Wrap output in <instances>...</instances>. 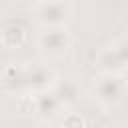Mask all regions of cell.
<instances>
[{
    "label": "cell",
    "mask_w": 128,
    "mask_h": 128,
    "mask_svg": "<svg viewBox=\"0 0 128 128\" xmlns=\"http://www.w3.org/2000/svg\"><path fill=\"white\" fill-rule=\"evenodd\" d=\"M40 52L48 58H60L70 50V34L66 30V26H50V28H42V32L38 34L36 40Z\"/></svg>",
    "instance_id": "obj_1"
},
{
    "label": "cell",
    "mask_w": 128,
    "mask_h": 128,
    "mask_svg": "<svg viewBox=\"0 0 128 128\" xmlns=\"http://www.w3.org/2000/svg\"><path fill=\"white\" fill-rule=\"evenodd\" d=\"M34 16H36V20L42 28L66 26L72 18V8L66 0H50V2L36 4Z\"/></svg>",
    "instance_id": "obj_2"
},
{
    "label": "cell",
    "mask_w": 128,
    "mask_h": 128,
    "mask_svg": "<svg viewBox=\"0 0 128 128\" xmlns=\"http://www.w3.org/2000/svg\"><path fill=\"white\" fill-rule=\"evenodd\" d=\"M126 92L124 78L120 74H102L94 82V96L104 106H116Z\"/></svg>",
    "instance_id": "obj_3"
},
{
    "label": "cell",
    "mask_w": 128,
    "mask_h": 128,
    "mask_svg": "<svg viewBox=\"0 0 128 128\" xmlns=\"http://www.w3.org/2000/svg\"><path fill=\"white\" fill-rule=\"evenodd\" d=\"M56 82H58V74L48 64L26 66V90H30L32 94L52 90Z\"/></svg>",
    "instance_id": "obj_4"
},
{
    "label": "cell",
    "mask_w": 128,
    "mask_h": 128,
    "mask_svg": "<svg viewBox=\"0 0 128 128\" xmlns=\"http://www.w3.org/2000/svg\"><path fill=\"white\" fill-rule=\"evenodd\" d=\"M34 108H36V116H40L42 120H52L58 116V112L64 106L60 104V100L52 90H46V92L34 94Z\"/></svg>",
    "instance_id": "obj_5"
},
{
    "label": "cell",
    "mask_w": 128,
    "mask_h": 128,
    "mask_svg": "<svg viewBox=\"0 0 128 128\" xmlns=\"http://www.w3.org/2000/svg\"><path fill=\"white\" fill-rule=\"evenodd\" d=\"M96 62H98V68H100L104 74H120V76H122V74L128 70V64L122 60V56L116 52V48H114L112 44L106 46L104 50H100Z\"/></svg>",
    "instance_id": "obj_6"
},
{
    "label": "cell",
    "mask_w": 128,
    "mask_h": 128,
    "mask_svg": "<svg viewBox=\"0 0 128 128\" xmlns=\"http://www.w3.org/2000/svg\"><path fill=\"white\" fill-rule=\"evenodd\" d=\"M26 42V32L22 28V24L18 22H8L2 30H0V46L6 50H14L24 46Z\"/></svg>",
    "instance_id": "obj_7"
},
{
    "label": "cell",
    "mask_w": 128,
    "mask_h": 128,
    "mask_svg": "<svg viewBox=\"0 0 128 128\" xmlns=\"http://www.w3.org/2000/svg\"><path fill=\"white\" fill-rule=\"evenodd\" d=\"M52 92L56 94V98L60 100L62 106H72L76 100H78V86L72 82V80H60L54 84Z\"/></svg>",
    "instance_id": "obj_8"
},
{
    "label": "cell",
    "mask_w": 128,
    "mask_h": 128,
    "mask_svg": "<svg viewBox=\"0 0 128 128\" xmlns=\"http://www.w3.org/2000/svg\"><path fill=\"white\" fill-rule=\"evenodd\" d=\"M2 82L6 88L10 90H18V88H26V68L22 66H8L4 72H2Z\"/></svg>",
    "instance_id": "obj_9"
},
{
    "label": "cell",
    "mask_w": 128,
    "mask_h": 128,
    "mask_svg": "<svg viewBox=\"0 0 128 128\" xmlns=\"http://www.w3.org/2000/svg\"><path fill=\"white\" fill-rule=\"evenodd\" d=\"M60 128H86V120L80 112L68 110L62 118H60Z\"/></svg>",
    "instance_id": "obj_10"
},
{
    "label": "cell",
    "mask_w": 128,
    "mask_h": 128,
    "mask_svg": "<svg viewBox=\"0 0 128 128\" xmlns=\"http://www.w3.org/2000/svg\"><path fill=\"white\" fill-rule=\"evenodd\" d=\"M114 48H116V52L122 56V60L128 64V36H122V38H118L114 44H112Z\"/></svg>",
    "instance_id": "obj_11"
},
{
    "label": "cell",
    "mask_w": 128,
    "mask_h": 128,
    "mask_svg": "<svg viewBox=\"0 0 128 128\" xmlns=\"http://www.w3.org/2000/svg\"><path fill=\"white\" fill-rule=\"evenodd\" d=\"M32 2H36V4H42V2H50V0H32Z\"/></svg>",
    "instance_id": "obj_12"
}]
</instances>
